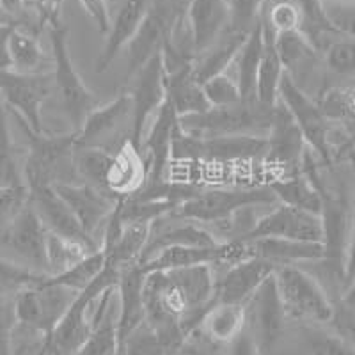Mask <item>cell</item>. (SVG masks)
I'll list each match as a JSON object with an SVG mask.
<instances>
[{"label": "cell", "instance_id": "6da1fadb", "mask_svg": "<svg viewBox=\"0 0 355 355\" xmlns=\"http://www.w3.org/2000/svg\"><path fill=\"white\" fill-rule=\"evenodd\" d=\"M275 107V105H274ZM274 107L256 100H242L227 107H210L205 112L178 117V128L190 137H266Z\"/></svg>", "mask_w": 355, "mask_h": 355}, {"label": "cell", "instance_id": "7a4b0ae2", "mask_svg": "<svg viewBox=\"0 0 355 355\" xmlns=\"http://www.w3.org/2000/svg\"><path fill=\"white\" fill-rule=\"evenodd\" d=\"M18 126L21 128L27 141V155L21 164L24 167L25 187L55 185V183H69L68 174L77 178L73 167L75 155V132L59 133H36L28 128L17 116Z\"/></svg>", "mask_w": 355, "mask_h": 355}, {"label": "cell", "instance_id": "3957f363", "mask_svg": "<svg viewBox=\"0 0 355 355\" xmlns=\"http://www.w3.org/2000/svg\"><path fill=\"white\" fill-rule=\"evenodd\" d=\"M50 46L53 55V93L59 94L62 110L73 126V132L80 128L87 114L100 105L96 94L82 80L80 73L73 64L69 53V31L61 21L49 25Z\"/></svg>", "mask_w": 355, "mask_h": 355}, {"label": "cell", "instance_id": "277c9868", "mask_svg": "<svg viewBox=\"0 0 355 355\" xmlns=\"http://www.w3.org/2000/svg\"><path fill=\"white\" fill-rule=\"evenodd\" d=\"M277 202L266 185L240 187V189H205L201 194L180 205L174 217L196 224L230 222L239 214L252 208H265Z\"/></svg>", "mask_w": 355, "mask_h": 355}, {"label": "cell", "instance_id": "5b68a950", "mask_svg": "<svg viewBox=\"0 0 355 355\" xmlns=\"http://www.w3.org/2000/svg\"><path fill=\"white\" fill-rule=\"evenodd\" d=\"M272 277L288 318L313 325L329 323L332 302L315 275L300 265H279Z\"/></svg>", "mask_w": 355, "mask_h": 355}, {"label": "cell", "instance_id": "8992f818", "mask_svg": "<svg viewBox=\"0 0 355 355\" xmlns=\"http://www.w3.org/2000/svg\"><path fill=\"white\" fill-rule=\"evenodd\" d=\"M266 155L265 137H190L176 130L171 148V160L190 164H249L263 162Z\"/></svg>", "mask_w": 355, "mask_h": 355}, {"label": "cell", "instance_id": "52a82bcc", "mask_svg": "<svg viewBox=\"0 0 355 355\" xmlns=\"http://www.w3.org/2000/svg\"><path fill=\"white\" fill-rule=\"evenodd\" d=\"M75 295L77 291L50 283L49 277L37 286L25 288L15 295V327L41 338L52 336L55 325L71 306Z\"/></svg>", "mask_w": 355, "mask_h": 355}, {"label": "cell", "instance_id": "ba28073f", "mask_svg": "<svg viewBox=\"0 0 355 355\" xmlns=\"http://www.w3.org/2000/svg\"><path fill=\"white\" fill-rule=\"evenodd\" d=\"M52 93L53 78L50 71L17 73L0 69V98L4 105L36 133L44 132L41 109Z\"/></svg>", "mask_w": 355, "mask_h": 355}, {"label": "cell", "instance_id": "9c48e42d", "mask_svg": "<svg viewBox=\"0 0 355 355\" xmlns=\"http://www.w3.org/2000/svg\"><path fill=\"white\" fill-rule=\"evenodd\" d=\"M44 242L46 230L28 201L11 220L0 226V249L4 250L0 256L28 270L49 275L44 263Z\"/></svg>", "mask_w": 355, "mask_h": 355}, {"label": "cell", "instance_id": "30bf717a", "mask_svg": "<svg viewBox=\"0 0 355 355\" xmlns=\"http://www.w3.org/2000/svg\"><path fill=\"white\" fill-rule=\"evenodd\" d=\"M130 78H132V85L128 89L130 103H132L130 141L135 148H141L148 121L153 119L155 114L167 100L166 69L160 52L150 57Z\"/></svg>", "mask_w": 355, "mask_h": 355}, {"label": "cell", "instance_id": "8fae6325", "mask_svg": "<svg viewBox=\"0 0 355 355\" xmlns=\"http://www.w3.org/2000/svg\"><path fill=\"white\" fill-rule=\"evenodd\" d=\"M277 101H281L290 112V116L293 117L295 125L302 133L304 142L311 150V153H315L323 164L332 166L331 151H329L331 123L322 116L315 100L302 87L295 84L286 73L279 82Z\"/></svg>", "mask_w": 355, "mask_h": 355}, {"label": "cell", "instance_id": "7c38bea8", "mask_svg": "<svg viewBox=\"0 0 355 355\" xmlns=\"http://www.w3.org/2000/svg\"><path fill=\"white\" fill-rule=\"evenodd\" d=\"M240 239H284L322 243V218L311 211L275 202L270 206V211L256 217L254 224Z\"/></svg>", "mask_w": 355, "mask_h": 355}, {"label": "cell", "instance_id": "4fadbf2b", "mask_svg": "<svg viewBox=\"0 0 355 355\" xmlns=\"http://www.w3.org/2000/svg\"><path fill=\"white\" fill-rule=\"evenodd\" d=\"M52 187L59 198L68 205L82 230L98 243L96 233L100 230L103 233L119 198L110 194L109 190L98 189L87 183H55Z\"/></svg>", "mask_w": 355, "mask_h": 355}, {"label": "cell", "instance_id": "5bb4252c", "mask_svg": "<svg viewBox=\"0 0 355 355\" xmlns=\"http://www.w3.org/2000/svg\"><path fill=\"white\" fill-rule=\"evenodd\" d=\"M286 313L279 299L274 277H268L245 302V329L256 339L259 350L274 348L286 325Z\"/></svg>", "mask_w": 355, "mask_h": 355}, {"label": "cell", "instance_id": "9a60e30c", "mask_svg": "<svg viewBox=\"0 0 355 355\" xmlns=\"http://www.w3.org/2000/svg\"><path fill=\"white\" fill-rule=\"evenodd\" d=\"M132 119V103L128 93H119L114 100L94 107L87 114L80 128L75 130V148H107L116 150L121 142L116 135L121 133Z\"/></svg>", "mask_w": 355, "mask_h": 355}, {"label": "cell", "instance_id": "2e32d148", "mask_svg": "<svg viewBox=\"0 0 355 355\" xmlns=\"http://www.w3.org/2000/svg\"><path fill=\"white\" fill-rule=\"evenodd\" d=\"M265 139L266 155L263 162L266 166L281 171V176L300 173L307 146L302 139V133L295 125L293 117L281 101L275 103L270 130Z\"/></svg>", "mask_w": 355, "mask_h": 355}, {"label": "cell", "instance_id": "e0dca14e", "mask_svg": "<svg viewBox=\"0 0 355 355\" xmlns=\"http://www.w3.org/2000/svg\"><path fill=\"white\" fill-rule=\"evenodd\" d=\"M183 9L171 6L166 0H151L150 9L146 12L141 27L135 33L126 46H128V68L126 78H130L137 71L150 57L160 52L162 43L169 34L171 27L176 18L182 15Z\"/></svg>", "mask_w": 355, "mask_h": 355}, {"label": "cell", "instance_id": "ac0fdd59", "mask_svg": "<svg viewBox=\"0 0 355 355\" xmlns=\"http://www.w3.org/2000/svg\"><path fill=\"white\" fill-rule=\"evenodd\" d=\"M178 130V114L171 105L169 98L153 116L150 132L144 133L141 142V155L144 158L148 180L146 183H158L167 180L173 160H171V148H173L174 133Z\"/></svg>", "mask_w": 355, "mask_h": 355}, {"label": "cell", "instance_id": "d6986e66", "mask_svg": "<svg viewBox=\"0 0 355 355\" xmlns=\"http://www.w3.org/2000/svg\"><path fill=\"white\" fill-rule=\"evenodd\" d=\"M27 194L28 205L34 208L44 230L53 234H59L62 239L84 243L91 249H100V245L82 230L68 205L59 198L52 185L31 187V189H27Z\"/></svg>", "mask_w": 355, "mask_h": 355}, {"label": "cell", "instance_id": "ffe728a7", "mask_svg": "<svg viewBox=\"0 0 355 355\" xmlns=\"http://www.w3.org/2000/svg\"><path fill=\"white\" fill-rule=\"evenodd\" d=\"M144 277L146 274L137 263L121 268L117 275L116 325L119 347L135 329L144 323Z\"/></svg>", "mask_w": 355, "mask_h": 355}, {"label": "cell", "instance_id": "44dd1931", "mask_svg": "<svg viewBox=\"0 0 355 355\" xmlns=\"http://www.w3.org/2000/svg\"><path fill=\"white\" fill-rule=\"evenodd\" d=\"M231 245L227 240L215 247H166L157 250L150 258L137 263L144 274L187 268L196 265H224L231 266Z\"/></svg>", "mask_w": 355, "mask_h": 355}, {"label": "cell", "instance_id": "7402d4cb", "mask_svg": "<svg viewBox=\"0 0 355 355\" xmlns=\"http://www.w3.org/2000/svg\"><path fill=\"white\" fill-rule=\"evenodd\" d=\"M274 270V263L263 259H245L227 266L224 275L215 279V302L245 304Z\"/></svg>", "mask_w": 355, "mask_h": 355}, {"label": "cell", "instance_id": "603a6c76", "mask_svg": "<svg viewBox=\"0 0 355 355\" xmlns=\"http://www.w3.org/2000/svg\"><path fill=\"white\" fill-rule=\"evenodd\" d=\"M183 20L199 55L226 33V0H189L183 11Z\"/></svg>", "mask_w": 355, "mask_h": 355}, {"label": "cell", "instance_id": "cb8c5ba5", "mask_svg": "<svg viewBox=\"0 0 355 355\" xmlns=\"http://www.w3.org/2000/svg\"><path fill=\"white\" fill-rule=\"evenodd\" d=\"M146 180H148V171L141 150L135 148L130 139H125L114 150L110 158L105 176L107 190L116 198L125 199L139 192L146 185Z\"/></svg>", "mask_w": 355, "mask_h": 355}, {"label": "cell", "instance_id": "d4e9b609", "mask_svg": "<svg viewBox=\"0 0 355 355\" xmlns=\"http://www.w3.org/2000/svg\"><path fill=\"white\" fill-rule=\"evenodd\" d=\"M150 4L151 0H125V4L119 8L117 15L110 21L105 44L98 55L94 71L103 73L110 68V64L116 61V57L121 53V50L139 31L146 12L150 9Z\"/></svg>", "mask_w": 355, "mask_h": 355}, {"label": "cell", "instance_id": "484cf974", "mask_svg": "<svg viewBox=\"0 0 355 355\" xmlns=\"http://www.w3.org/2000/svg\"><path fill=\"white\" fill-rule=\"evenodd\" d=\"M245 242L250 259H263L274 263L275 266L315 263L323 258V245L320 242H299V240L284 239H254Z\"/></svg>", "mask_w": 355, "mask_h": 355}, {"label": "cell", "instance_id": "4316f807", "mask_svg": "<svg viewBox=\"0 0 355 355\" xmlns=\"http://www.w3.org/2000/svg\"><path fill=\"white\" fill-rule=\"evenodd\" d=\"M265 11V9H263ZM263 21V49L259 57L258 75H256V91L254 98L265 107H274L277 103L279 82L284 75L283 62L279 59L277 46H275V33L270 28L265 18V12H261Z\"/></svg>", "mask_w": 355, "mask_h": 355}, {"label": "cell", "instance_id": "83f0119b", "mask_svg": "<svg viewBox=\"0 0 355 355\" xmlns=\"http://www.w3.org/2000/svg\"><path fill=\"white\" fill-rule=\"evenodd\" d=\"M245 329V304L214 302L199 318L198 329L210 343L230 345Z\"/></svg>", "mask_w": 355, "mask_h": 355}, {"label": "cell", "instance_id": "f1b7e54d", "mask_svg": "<svg viewBox=\"0 0 355 355\" xmlns=\"http://www.w3.org/2000/svg\"><path fill=\"white\" fill-rule=\"evenodd\" d=\"M275 46H277L279 59L283 62L284 73L299 85L307 73L313 71L320 52L307 41L300 31L275 34Z\"/></svg>", "mask_w": 355, "mask_h": 355}, {"label": "cell", "instance_id": "f546056e", "mask_svg": "<svg viewBox=\"0 0 355 355\" xmlns=\"http://www.w3.org/2000/svg\"><path fill=\"white\" fill-rule=\"evenodd\" d=\"M192 66L194 64L176 69L173 73H166L167 98L176 110L178 117L205 112L210 109L201 82H198V78L194 77Z\"/></svg>", "mask_w": 355, "mask_h": 355}, {"label": "cell", "instance_id": "4dcf8cb0", "mask_svg": "<svg viewBox=\"0 0 355 355\" xmlns=\"http://www.w3.org/2000/svg\"><path fill=\"white\" fill-rule=\"evenodd\" d=\"M222 240H218L211 231L205 230L201 224L183 220L182 224H173L157 231V234L151 233L139 263L166 247H215Z\"/></svg>", "mask_w": 355, "mask_h": 355}, {"label": "cell", "instance_id": "1f68e13d", "mask_svg": "<svg viewBox=\"0 0 355 355\" xmlns=\"http://www.w3.org/2000/svg\"><path fill=\"white\" fill-rule=\"evenodd\" d=\"M266 187L270 189L274 198L281 205L293 206V208H299V210L320 215V210H322L320 192L316 189L315 182L307 174H304L302 171L288 174V176L274 178V180L266 183Z\"/></svg>", "mask_w": 355, "mask_h": 355}, {"label": "cell", "instance_id": "d6a6232c", "mask_svg": "<svg viewBox=\"0 0 355 355\" xmlns=\"http://www.w3.org/2000/svg\"><path fill=\"white\" fill-rule=\"evenodd\" d=\"M263 49V21L261 18L258 24L252 27L249 34L243 40L239 53L234 57L233 68H234V80L239 84L240 96L242 100H256V75H258L259 57H261Z\"/></svg>", "mask_w": 355, "mask_h": 355}, {"label": "cell", "instance_id": "836d02e7", "mask_svg": "<svg viewBox=\"0 0 355 355\" xmlns=\"http://www.w3.org/2000/svg\"><path fill=\"white\" fill-rule=\"evenodd\" d=\"M245 36H236V34L224 33L210 49H206L194 59V77L198 82H205L208 78L215 77L218 73H224L231 68L234 57L239 53Z\"/></svg>", "mask_w": 355, "mask_h": 355}, {"label": "cell", "instance_id": "e575fe53", "mask_svg": "<svg viewBox=\"0 0 355 355\" xmlns=\"http://www.w3.org/2000/svg\"><path fill=\"white\" fill-rule=\"evenodd\" d=\"M0 189H27L24 167L18 158L9 126L8 107L0 98Z\"/></svg>", "mask_w": 355, "mask_h": 355}, {"label": "cell", "instance_id": "d590c367", "mask_svg": "<svg viewBox=\"0 0 355 355\" xmlns=\"http://www.w3.org/2000/svg\"><path fill=\"white\" fill-rule=\"evenodd\" d=\"M9 59H11L12 71L41 73L44 53L36 36V31L15 25L11 37H9Z\"/></svg>", "mask_w": 355, "mask_h": 355}, {"label": "cell", "instance_id": "8d00e7d4", "mask_svg": "<svg viewBox=\"0 0 355 355\" xmlns=\"http://www.w3.org/2000/svg\"><path fill=\"white\" fill-rule=\"evenodd\" d=\"M91 247L84 245L80 242H73V240L62 239L59 234H53L46 231V242H44V263H46V274L49 277L61 274L68 270L82 258L93 252Z\"/></svg>", "mask_w": 355, "mask_h": 355}, {"label": "cell", "instance_id": "74e56055", "mask_svg": "<svg viewBox=\"0 0 355 355\" xmlns=\"http://www.w3.org/2000/svg\"><path fill=\"white\" fill-rule=\"evenodd\" d=\"M313 100H315L322 116L329 123H332V125L354 126L355 100L352 85H348V87L336 85V87L323 89Z\"/></svg>", "mask_w": 355, "mask_h": 355}, {"label": "cell", "instance_id": "f35d334b", "mask_svg": "<svg viewBox=\"0 0 355 355\" xmlns=\"http://www.w3.org/2000/svg\"><path fill=\"white\" fill-rule=\"evenodd\" d=\"M112 153L114 150H107V148H75L73 167H75L78 183H87V185L107 190L105 176Z\"/></svg>", "mask_w": 355, "mask_h": 355}, {"label": "cell", "instance_id": "ab89813d", "mask_svg": "<svg viewBox=\"0 0 355 355\" xmlns=\"http://www.w3.org/2000/svg\"><path fill=\"white\" fill-rule=\"evenodd\" d=\"M105 266V256L101 252V249L89 252L85 258L77 261L73 266H69L68 270L61 272V274L52 275L49 277L50 283L61 284V286L69 288L73 291H82L89 283H93L94 279L100 275V272Z\"/></svg>", "mask_w": 355, "mask_h": 355}, {"label": "cell", "instance_id": "60d3db41", "mask_svg": "<svg viewBox=\"0 0 355 355\" xmlns=\"http://www.w3.org/2000/svg\"><path fill=\"white\" fill-rule=\"evenodd\" d=\"M117 348L119 341H117L116 315L110 306L75 355H117Z\"/></svg>", "mask_w": 355, "mask_h": 355}, {"label": "cell", "instance_id": "b9f144b4", "mask_svg": "<svg viewBox=\"0 0 355 355\" xmlns=\"http://www.w3.org/2000/svg\"><path fill=\"white\" fill-rule=\"evenodd\" d=\"M268 0H226L227 27L226 33L247 36L252 31Z\"/></svg>", "mask_w": 355, "mask_h": 355}, {"label": "cell", "instance_id": "7bdbcfd3", "mask_svg": "<svg viewBox=\"0 0 355 355\" xmlns=\"http://www.w3.org/2000/svg\"><path fill=\"white\" fill-rule=\"evenodd\" d=\"M49 275L37 274L28 270L25 266L11 261V259L0 256V295L2 297H15L25 288L37 286Z\"/></svg>", "mask_w": 355, "mask_h": 355}, {"label": "cell", "instance_id": "ee69618b", "mask_svg": "<svg viewBox=\"0 0 355 355\" xmlns=\"http://www.w3.org/2000/svg\"><path fill=\"white\" fill-rule=\"evenodd\" d=\"M323 59L331 71L341 77H352L355 69L354 36H339L332 40L323 50Z\"/></svg>", "mask_w": 355, "mask_h": 355}, {"label": "cell", "instance_id": "f6af8a7d", "mask_svg": "<svg viewBox=\"0 0 355 355\" xmlns=\"http://www.w3.org/2000/svg\"><path fill=\"white\" fill-rule=\"evenodd\" d=\"M332 302V313L329 318V325L334 329V334L343 338L348 343H354V322H355V306H354V286L336 297Z\"/></svg>", "mask_w": 355, "mask_h": 355}, {"label": "cell", "instance_id": "bcb514c9", "mask_svg": "<svg viewBox=\"0 0 355 355\" xmlns=\"http://www.w3.org/2000/svg\"><path fill=\"white\" fill-rule=\"evenodd\" d=\"M201 85L210 107H227L242 101L239 84L233 75H230L227 71L218 73L215 77L202 82Z\"/></svg>", "mask_w": 355, "mask_h": 355}, {"label": "cell", "instance_id": "7dc6e473", "mask_svg": "<svg viewBox=\"0 0 355 355\" xmlns=\"http://www.w3.org/2000/svg\"><path fill=\"white\" fill-rule=\"evenodd\" d=\"M265 18L275 34L291 33L299 31L300 27V12L299 8L293 4V0H270L265 6Z\"/></svg>", "mask_w": 355, "mask_h": 355}, {"label": "cell", "instance_id": "c3c4849f", "mask_svg": "<svg viewBox=\"0 0 355 355\" xmlns=\"http://www.w3.org/2000/svg\"><path fill=\"white\" fill-rule=\"evenodd\" d=\"M117 355H167L157 332L148 325L142 323L128 338L123 341V345L117 350Z\"/></svg>", "mask_w": 355, "mask_h": 355}, {"label": "cell", "instance_id": "681fc988", "mask_svg": "<svg viewBox=\"0 0 355 355\" xmlns=\"http://www.w3.org/2000/svg\"><path fill=\"white\" fill-rule=\"evenodd\" d=\"M307 352L309 355H355L354 343H348L336 334L315 331L307 336Z\"/></svg>", "mask_w": 355, "mask_h": 355}, {"label": "cell", "instance_id": "f907efd6", "mask_svg": "<svg viewBox=\"0 0 355 355\" xmlns=\"http://www.w3.org/2000/svg\"><path fill=\"white\" fill-rule=\"evenodd\" d=\"M15 318V297L0 295V355H12V331Z\"/></svg>", "mask_w": 355, "mask_h": 355}, {"label": "cell", "instance_id": "816d5d0a", "mask_svg": "<svg viewBox=\"0 0 355 355\" xmlns=\"http://www.w3.org/2000/svg\"><path fill=\"white\" fill-rule=\"evenodd\" d=\"M27 201V189H0V226L11 220Z\"/></svg>", "mask_w": 355, "mask_h": 355}, {"label": "cell", "instance_id": "f5cc1de1", "mask_svg": "<svg viewBox=\"0 0 355 355\" xmlns=\"http://www.w3.org/2000/svg\"><path fill=\"white\" fill-rule=\"evenodd\" d=\"M78 2H80L85 15L94 21L98 31L107 34V31H109L110 27V21H112L109 0H78Z\"/></svg>", "mask_w": 355, "mask_h": 355}, {"label": "cell", "instance_id": "db71d44e", "mask_svg": "<svg viewBox=\"0 0 355 355\" xmlns=\"http://www.w3.org/2000/svg\"><path fill=\"white\" fill-rule=\"evenodd\" d=\"M64 0H34L31 8L36 11L37 21L41 25H52L61 21V8Z\"/></svg>", "mask_w": 355, "mask_h": 355}, {"label": "cell", "instance_id": "11a10c76", "mask_svg": "<svg viewBox=\"0 0 355 355\" xmlns=\"http://www.w3.org/2000/svg\"><path fill=\"white\" fill-rule=\"evenodd\" d=\"M230 355H261L256 339L250 336L247 329H243L236 338L230 343Z\"/></svg>", "mask_w": 355, "mask_h": 355}, {"label": "cell", "instance_id": "9f6ffc18", "mask_svg": "<svg viewBox=\"0 0 355 355\" xmlns=\"http://www.w3.org/2000/svg\"><path fill=\"white\" fill-rule=\"evenodd\" d=\"M12 24H0V69H11L9 59V37H11Z\"/></svg>", "mask_w": 355, "mask_h": 355}, {"label": "cell", "instance_id": "6f0895ef", "mask_svg": "<svg viewBox=\"0 0 355 355\" xmlns=\"http://www.w3.org/2000/svg\"><path fill=\"white\" fill-rule=\"evenodd\" d=\"M49 354H50V336H46L43 345L37 348V352H34V355H49Z\"/></svg>", "mask_w": 355, "mask_h": 355}, {"label": "cell", "instance_id": "680465c9", "mask_svg": "<svg viewBox=\"0 0 355 355\" xmlns=\"http://www.w3.org/2000/svg\"><path fill=\"white\" fill-rule=\"evenodd\" d=\"M322 4L327 8V6L338 4V6H354V0H322Z\"/></svg>", "mask_w": 355, "mask_h": 355}, {"label": "cell", "instance_id": "91938a15", "mask_svg": "<svg viewBox=\"0 0 355 355\" xmlns=\"http://www.w3.org/2000/svg\"><path fill=\"white\" fill-rule=\"evenodd\" d=\"M0 24H11V21L8 20V17L4 15V11H2V6H0Z\"/></svg>", "mask_w": 355, "mask_h": 355}, {"label": "cell", "instance_id": "94428289", "mask_svg": "<svg viewBox=\"0 0 355 355\" xmlns=\"http://www.w3.org/2000/svg\"><path fill=\"white\" fill-rule=\"evenodd\" d=\"M24 2H25V4H27V6H28V8H31V6H33V4H34V0H24Z\"/></svg>", "mask_w": 355, "mask_h": 355}]
</instances>
